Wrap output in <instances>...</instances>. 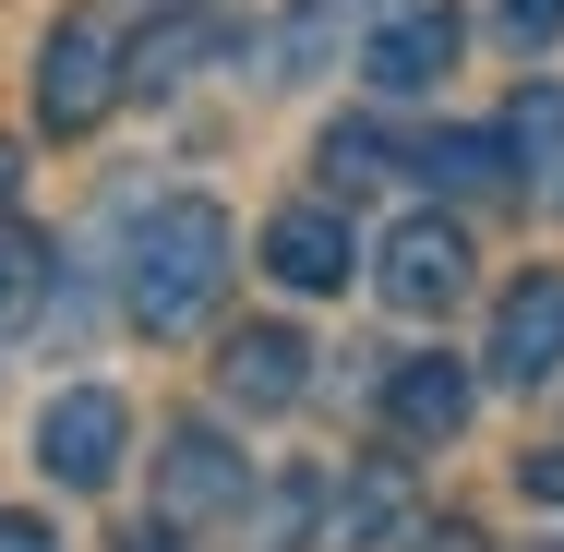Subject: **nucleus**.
<instances>
[{
    "label": "nucleus",
    "instance_id": "obj_8",
    "mask_svg": "<svg viewBox=\"0 0 564 552\" xmlns=\"http://www.w3.org/2000/svg\"><path fill=\"white\" fill-rule=\"evenodd\" d=\"M301 385H313V336H301V325H240L217 348V397H228V409H252V421L289 409Z\"/></svg>",
    "mask_w": 564,
    "mask_h": 552
},
{
    "label": "nucleus",
    "instance_id": "obj_19",
    "mask_svg": "<svg viewBox=\"0 0 564 552\" xmlns=\"http://www.w3.org/2000/svg\"><path fill=\"white\" fill-rule=\"evenodd\" d=\"M0 552H61V529H48V517H24V505H0Z\"/></svg>",
    "mask_w": 564,
    "mask_h": 552
},
{
    "label": "nucleus",
    "instance_id": "obj_10",
    "mask_svg": "<svg viewBox=\"0 0 564 552\" xmlns=\"http://www.w3.org/2000/svg\"><path fill=\"white\" fill-rule=\"evenodd\" d=\"M564 372V277H517L492 313V385H553Z\"/></svg>",
    "mask_w": 564,
    "mask_h": 552
},
{
    "label": "nucleus",
    "instance_id": "obj_7",
    "mask_svg": "<svg viewBox=\"0 0 564 552\" xmlns=\"http://www.w3.org/2000/svg\"><path fill=\"white\" fill-rule=\"evenodd\" d=\"M348 264H360V240H348L337 205H276V217H264V277H276V289L325 301V289H348Z\"/></svg>",
    "mask_w": 564,
    "mask_h": 552
},
{
    "label": "nucleus",
    "instance_id": "obj_16",
    "mask_svg": "<svg viewBox=\"0 0 564 552\" xmlns=\"http://www.w3.org/2000/svg\"><path fill=\"white\" fill-rule=\"evenodd\" d=\"M36 289H48V240H36L24 217H0V325L36 313Z\"/></svg>",
    "mask_w": 564,
    "mask_h": 552
},
{
    "label": "nucleus",
    "instance_id": "obj_11",
    "mask_svg": "<svg viewBox=\"0 0 564 552\" xmlns=\"http://www.w3.org/2000/svg\"><path fill=\"white\" fill-rule=\"evenodd\" d=\"M348 12H360V0H289V12L264 24V61H252V73H264V85H313V73L360 61V48H348Z\"/></svg>",
    "mask_w": 564,
    "mask_h": 552
},
{
    "label": "nucleus",
    "instance_id": "obj_4",
    "mask_svg": "<svg viewBox=\"0 0 564 552\" xmlns=\"http://www.w3.org/2000/svg\"><path fill=\"white\" fill-rule=\"evenodd\" d=\"M240 505H252L240 444H228L217 421H181L169 456H156V517H169V529H217V517H240Z\"/></svg>",
    "mask_w": 564,
    "mask_h": 552
},
{
    "label": "nucleus",
    "instance_id": "obj_6",
    "mask_svg": "<svg viewBox=\"0 0 564 552\" xmlns=\"http://www.w3.org/2000/svg\"><path fill=\"white\" fill-rule=\"evenodd\" d=\"M456 48H468V24H456L445 0H409V12H384V24L360 36V85H372V97H433L456 73Z\"/></svg>",
    "mask_w": 564,
    "mask_h": 552
},
{
    "label": "nucleus",
    "instance_id": "obj_2",
    "mask_svg": "<svg viewBox=\"0 0 564 552\" xmlns=\"http://www.w3.org/2000/svg\"><path fill=\"white\" fill-rule=\"evenodd\" d=\"M120 97H132V48H120L97 12H61L36 36V120L48 132H97Z\"/></svg>",
    "mask_w": 564,
    "mask_h": 552
},
{
    "label": "nucleus",
    "instance_id": "obj_1",
    "mask_svg": "<svg viewBox=\"0 0 564 552\" xmlns=\"http://www.w3.org/2000/svg\"><path fill=\"white\" fill-rule=\"evenodd\" d=\"M228 217H217V193H156L144 217L120 228V313L144 336H193L205 313H217V289H228Z\"/></svg>",
    "mask_w": 564,
    "mask_h": 552
},
{
    "label": "nucleus",
    "instance_id": "obj_13",
    "mask_svg": "<svg viewBox=\"0 0 564 552\" xmlns=\"http://www.w3.org/2000/svg\"><path fill=\"white\" fill-rule=\"evenodd\" d=\"M505 156H517V181H564V85H529L505 109Z\"/></svg>",
    "mask_w": 564,
    "mask_h": 552
},
{
    "label": "nucleus",
    "instance_id": "obj_21",
    "mask_svg": "<svg viewBox=\"0 0 564 552\" xmlns=\"http://www.w3.org/2000/svg\"><path fill=\"white\" fill-rule=\"evenodd\" d=\"M144 552H156V541H144Z\"/></svg>",
    "mask_w": 564,
    "mask_h": 552
},
{
    "label": "nucleus",
    "instance_id": "obj_20",
    "mask_svg": "<svg viewBox=\"0 0 564 552\" xmlns=\"http://www.w3.org/2000/svg\"><path fill=\"white\" fill-rule=\"evenodd\" d=\"M505 24H517L529 48H541V36H564V0H505Z\"/></svg>",
    "mask_w": 564,
    "mask_h": 552
},
{
    "label": "nucleus",
    "instance_id": "obj_15",
    "mask_svg": "<svg viewBox=\"0 0 564 552\" xmlns=\"http://www.w3.org/2000/svg\"><path fill=\"white\" fill-rule=\"evenodd\" d=\"M313 156H325V181H337V193L384 181V169H409V156L384 144V120H325V144H313Z\"/></svg>",
    "mask_w": 564,
    "mask_h": 552
},
{
    "label": "nucleus",
    "instance_id": "obj_14",
    "mask_svg": "<svg viewBox=\"0 0 564 552\" xmlns=\"http://www.w3.org/2000/svg\"><path fill=\"white\" fill-rule=\"evenodd\" d=\"M205 48H217V24H205V12H169L156 36H132V97H169Z\"/></svg>",
    "mask_w": 564,
    "mask_h": 552
},
{
    "label": "nucleus",
    "instance_id": "obj_17",
    "mask_svg": "<svg viewBox=\"0 0 564 552\" xmlns=\"http://www.w3.org/2000/svg\"><path fill=\"white\" fill-rule=\"evenodd\" d=\"M372 529H409V493L397 480H360L348 493V541H372Z\"/></svg>",
    "mask_w": 564,
    "mask_h": 552
},
{
    "label": "nucleus",
    "instance_id": "obj_3",
    "mask_svg": "<svg viewBox=\"0 0 564 552\" xmlns=\"http://www.w3.org/2000/svg\"><path fill=\"white\" fill-rule=\"evenodd\" d=\"M456 289H468V240H456V217H397L384 240H372V301H384V313L433 325Z\"/></svg>",
    "mask_w": 564,
    "mask_h": 552
},
{
    "label": "nucleus",
    "instance_id": "obj_5",
    "mask_svg": "<svg viewBox=\"0 0 564 552\" xmlns=\"http://www.w3.org/2000/svg\"><path fill=\"white\" fill-rule=\"evenodd\" d=\"M120 444H132V409H120L109 385H61L48 421H36V468H48L61 493H97L120 468Z\"/></svg>",
    "mask_w": 564,
    "mask_h": 552
},
{
    "label": "nucleus",
    "instance_id": "obj_9",
    "mask_svg": "<svg viewBox=\"0 0 564 552\" xmlns=\"http://www.w3.org/2000/svg\"><path fill=\"white\" fill-rule=\"evenodd\" d=\"M372 409H384V433H397V444H456V433H468V360H445V348L397 360Z\"/></svg>",
    "mask_w": 564,
    "mask_h": 552
},
{
    "label": "nucleus",
    "instance_id": "obj_12",
    "mask_svg": "<svg viewBox=\"0 0 564 552\" xmlns=\"http://www.w3.org/2000/svg\"><path fill=\"white\" fill-rule=\"evenodd\" d=\"M409 169H421V181H445V193H492V181H517L505 132H421V144H409Z\"/></svg>",
    "mask_w": 564,
    "mask_h": 552
},
{
    "label": "nucleus",
    "instance_id": "obj_18",
    "mask_svg": "<svg viewBox=\"0 0 564 552\" xmlns=\"http://www.w3.org/2000/svg\"><path fill=\"white\" fill-rule=\"evenodd\" d=\"M517 480H529V505H553V517H564V444H529Z\"/></svg>",
    "mask_w": 564,
    "mask_h": 552
}]
</instances>
